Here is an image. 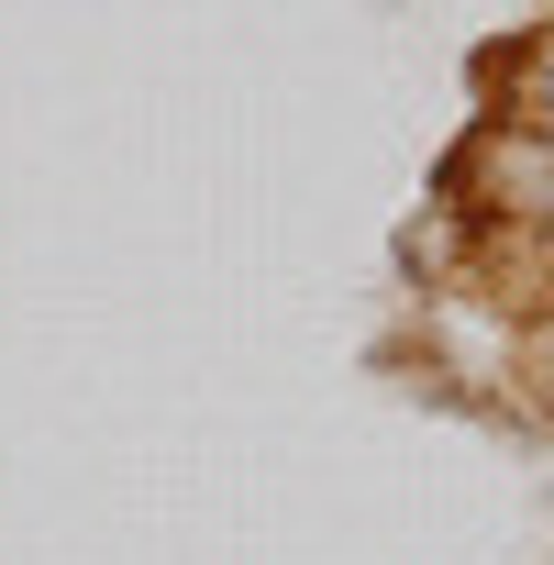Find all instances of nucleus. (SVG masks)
Here are the masks:
<instances>
[{
  "mask_svg": "<svg viewBox=\"0 0 554 565\" xmlns=\"http://www.w3.org/2000/svg\"><path fill=\"white\" fill-rule=\"evenodd\" d=\"M543 111H554V56H543Z\"/></svg>",
  "mask_w": 554,
  "mask_h": 565,
  "instance_id": "f257e3e1",
  "label": "nucleus"
}]
</instances>
